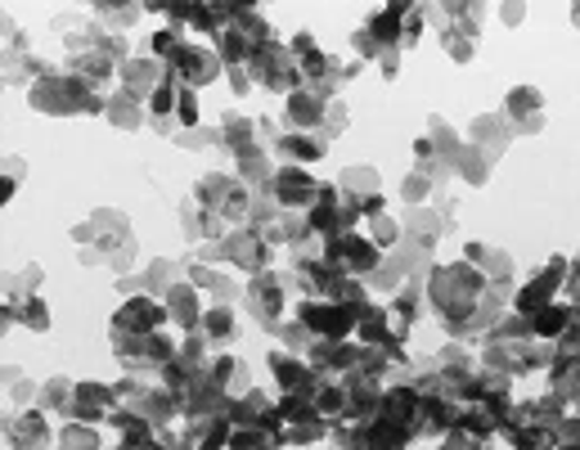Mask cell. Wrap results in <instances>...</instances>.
I'll return each instance as SVG.
<instances>
[{"label":"cell","instance_id":"cell-1","mask_svg":"<svg viewBox=\"0 0 580 450\" xmlns=\"http://www.w3.org/2000/svg\"><path fill=\"white\" fill-rule=\"evenodd\" d=\"M428 306L436 311L441 329L455 338V343H468V338H486L499 320L508 315V293L491 289L482 280L477 266L468 262H455V266H428Z\"/></svg>","mask_w":580,"mask_h":450},{"label":"cell","instance_id":"cell-2","mask_svg":"<svg viewBox=\"0 0 580 450\" xmlns=\"http://www.w3.org/2000/svg\"><path fill=\"white\" fill-rule=\"evenodd\" d=\"M73 243L82 252L86 266H113V271H126L136 262V239H131V226H126L122 212L113 208H99L91 212L77 230H73Z\"/></svg>","mask_w":580,"mask_h":450},{"label":"cell","instance_id":"cell-3","mask_svg":"<svg viewBox=\"0 0 580 450\" xmlns=\"http://www.w3.org/2000/svg\"><path fill=\"white\" fill-rule=\"evenodd\" d=\"M126 63H131V59H126V45L117 36H108L99 23H91L77 36H68V63H63V73L91 82L95 91H108L113 73H122Z\"/></svg>","mask_w":580,"mask_h":450},{"label":"cell","instance_id":"cell-4","mask_svg":"<svg viewBox=\"0 0 580 450\" xmlns=\"http://www.w3.org/2000/svg\"><path fill=\"white\" fill-rule=\"evenodd\" d=\"M28 104L36 113H50V117H95V113L108 108V95L95 91L91 82L73 77V73H59L54 69L36 86H28Z\"/></svg>","mask_w":580,"mask_h":450},{"label":"cell","instance_id":"cell-5","mask_svg":"<svg viewBox=\"0 0 580 450\" xmlns=\"http://www.w3.org/2000/svg\"><path fill=\"white\" fill-rule=\"evenodd\" d=\"M189 199L199 203L203 212L221 217L225 226H239V221H247V212H252V189H247L239 176H221V171H208L199 185L189 189Z\"/></svg>","mask_w":580,"mask_h":450},{"label":"cell","instance_id":"cell-6","mask_svg":"<svg viewBox=\"0 0 580 450\" xmlns=\"http://www.w3.org/2000/svg\"><path fill=\"white\" fill-rule=\"evenodd\" d=\"M203 262H225L234 271L262 275V271H271V243H266V234H256L252 226H239L225 239L203 243Z\"/></svg>","mask_w":580,"mask_h":450},{"label":"cell","instance_id":"cell-7","mask_svg":"<svg viewBox=\"0 0 580 450\" xmlns=\"http://www.w3.org/2000/svg\"><path fill=\"white\" fill-rule=\"evenodd\" d=\"M247 77L252 86H262V91H280V95H293L302 91V69H297V54L293 45H280V41H266V45H256L252 63H247Z\"/></svg>","mask_w":580,"mask_h":450},{"label":"cell","instance_id":"cell-8","mask_svg":"<svg viewBox=\"0 0 580 450\" xmlns=\"http://www.w3.org/2000/svg\"><path fill=\"white\" fill-rule=\"evenodd\" d=\"M113 356L131 378H158L176 360V343L167 334H140V338H113Z\"/></svg>","mask_w":580,"mask_h":450},{"label":"cell","instance_id":"cell-9","mask_svg":"<svg viewBox=\"0 0 580 450\" xmlns=\"http://www.w3.org/2000/svg\"><path fill=\"white\" fill-rule=\"evenodd\" d=\"M360 311H365V306L302 297L293 320H302V325H306L315 338H325V343H342V338H351V334H356V325H360Z\"/></svg>","mask_w":580,"mask_h":450},{"label":"cell","instance_id":"cell-10","mask_svg":"<svg viewBox=\"0 0 580 450\" xmlns=\"http://www.w3.org/2000/svg\"><path fill=\"white\" fill-rule=\"evenodd\" d=\"M243 302H247V315L256 320V325L275 334L284 325V311H288V275L284 271L252 275L247 289H243Z\"/></svg>","mask_w":580,"mask_h":450},{"label":"cell","instance_id":"cell-11","mask_svg":"<svg viewBox=\"0 0 580 450\" xmlns=\"http://www.w3.org/2000/svg\"><path fill=\"white\" fill-rule=\"evenodd\" d=\"M428 14H432V23H436V32H441L450 59H455V63H468L473 50H477L482 6H436V10H428Z\"/></svg>","mask_w":580,"mask_h":450},{"label":"cell","instance_id":"cell-12","mask_svg":"<svg viewBox=\"0 0 580 450\" xmlns=\"http://www.w3.org/2000/svg\"><path fill=\"white\" fill-rule=\"evenodd\" d=\"M167 302L162 297H126L117 311H113V320H108V338H140V334H162V325H167Z\"/></svg>","mask_w":580,"mask_h":450},{"label":"cell","instance_id":"cell-13","mask_svg":"<svg viewBox=\"0 0 580 450\" xmlns=\"http://www.w3.org/2000/svg\"><path fill=\"white\" fill-rule=\"evenodd\" d=\"M167 69L176 73L180 86L203 91V86H212V82L225 73V63H221V54H217L212 45H193V41H184V45L176 50V59L167 63Z\"/></svg>","mask_w":580,"mask_h":450},{"label":"cell","instance_id":"cell-14","mask_svg":"<svg viewBox=\"0 0 580 450\" xmlns=\"http://www.w3.org/2000/svg\"><path fill=\"white\" fill-rule=\"evenodd\" d=\"M325 195V180H315L306 167H280L275 171V185H271V199L284 208V212H310Z\"/></svg>","mask_w":580,"mask_h":450},{"label":"cell","instance_id":"cell-15","mask_svg":"<svg viewBox=\"0 0 580 450\" xmlns=\"http://www.w3.org/2000/svg\"><path fill=\"white\" fill-rule=\"evenodd\" d=\"M325 252L334 257V262L351 275V280H369L378 266H382V252L373 248V239L369 234H338V239H325Z\"/></svg>","mask_w":580,"mask_h":450},{"label":"cell","instance_id":"cell-16","mask_svg":"<svg viewBox=\"0 0 580 450\" xmlns=\"http://www.w3.org/2000/svg\"><path fill=\"white\" fill-rule=\"evenodd\" d=\"M567 266H571L567 257H553V262H549V266H545V271H540V275H536V280H531L518 297H513V315L531 320L536 311H545L549 302H558V289L567 284Z\"/></svg>","mask_w":580,"mask_h":450},{"label":"cell","instance_id":"cell-17","mask_svg":"<svg viewBox=\"0 0 580 450\" xmlns=\"http://www.w3.org/2000/svg\"><path fill=\"white\" fill-rule=\"evenodd\" d=\"M167 73H171V69H167L162 59H154V54H136V59L117 73V91H126L131 100H140V104L149 108V100L158 95V86L167 82Z\"/></svg>","mask_w":580,"mask_h":450},{"label":"cell","instance_id":"cell-18","mask_svg":"<svg viewBox=\"0 0 580 450\" xmlns=\"http://www.w3.org/2000/svg\"><path fill=\"white\" fill-rule=\"evenodd\" d=\"M6 41H10V50H6V82H10V86H36L41 77L54 73L45 59H36V54L28 50V36H23L14 23L6 28Z\"/></svg>","mask_w":580,"mask_h":450},{"label":"cell","instance_id":"cell-19","mask_svg":"<svg viewBox=\"0 0 580 450\" xmlns=\"http://www.w3.org/2000/svg\"><path fill=\"white\" fill-rule=\"evenodd\" d=\"M117 406H122V397H117V388H108V383H77L68 415H73V423H91L95 428V423L113 419Z\"/></svg>","mask_w":580,"mask_h":450},{"label":"cell","instance_id":"cell-20","mask_svg":"<svg viewBox=\"0 0 580 450\" xmlns=\"http://www.w3.org/2000/svg\"><path fill=\"white\" fill-rule=\"evenodd\" d=\"M329 104H334V100H325L315 86L293 91V95H288V104H284V122H288V132H297V136H319V126H325V117H329Z\"/></svg>","mask_w":580,"mask_h":450},{"label":"cell","instance_id":"cell-21","mask_svg":"<svg viewBox=\"0 0 580 450\" xmlns=\"http://www.w3.org/2000/svg\"><path fill=\"white\" fill-rule=\"evenodd\" d=\"M14 325H23L32 334H45L50 311H45V297L36 289H23V284L10 280V289H6V329H14Z\"/></svg>","mask_w":580,"mask_h":450},{"label":"cell","instance_id":"cell-22","mask_svg":"<svg viewBox=\"0 0 580 450\" xmlns=\"http://www.w3.org/2000/svg\"><path fill=\"white\" fill-rule=\"evenodd\" d=\"M504 437H508V446L513 450H553L558 446V428H545V423H536L531 419V410H527V401H518L508 410V419H504V428H499Z\"/></svg>","mask_w":580,"mask_h":450},{"label":"cell","instance_id":"cell-23","mask_svg":"<svg viewBox=\"0 0 580 450\" xmlns=\"http://www.w3.org/2000/svg\"><path fill=\"white\" fill-rule=\"evenodd\" d=\"M504 122L513 126V136H536L545 132V95L536 86H518V91H508L504 100Z\"/></svg>","mask_w":580,"mask_h":450},{"label":"cell","instance_id":"cell-24","mask_svg":"<svg viewBox=\"0 0 580 450\" xmlns=\"http://www.w3.org/2000/svg\"><path fill=\"white\" fill-rule=\"evenodd\" d=\"M441 230H450V203H441V212H436V208H410V212L401 217L405 243H410L414 252H423V257L436 248Z\"/></svg>","mask_w":580,"mask_h":450},{"label":"cell","instance_id":"cell-25","mask_svg":"<svg viewBox=\"0 0 580 450\" xmlns=\"http://www.w3.org/2000/svg\"><path fill=\"white\" fill-rule=\"evenodd\" d=\"M271 374L280 378L284 397H315V388H319V374L293 352H271Z\"/></svg>","mask_w":580,"mask_h":450},{"label":"cell","instance_id":"cell-26","mask_svg":"<svg viewBox=\"0 0 580 450\" xmlns=\"http://www.w3.org/2000/svg\"><path fill=\"white\" fill-rule=\"evenodd\" d=\"M464 262L477 266L491 289H499V293L513 289V257H508V252H499V248H491V243H464Z\"/></svg>","mask_w":580,"mask_h":450},{"label":"cell","instance_id":"cell-27","mask_svg":"<svg viewBox=\"0 0 580 450\" xmlns=\"http://www.w3.org/2000/svg\"><path fill=\"white\" fill-rule=\"evenodd\" d=\"M167 315H171V325L176 329H184V334H199L203 329V297H199V289H193L189 280H180V284H171L167 289Z\"/></svg>","mask_w":580,"mask_h":450},{"label":"cell","instance_id":"cell-28","mask_svg":"<svg viewBox=\"0 0 580 450\" xmlns=\"http://www.w3.org/2000/svg\"><path fill=\"white\" fill-rule=\"evenodd\" d=\"M508 140H513V126L504 122V113H482V117L473 122V132H468V145H473L486 163H499V154L508 149Z\"/></svg>","mask_w":580,"mask_h":450},{"label":"cell","instance_id":"cell-29","mask_svg":"<svg viewBox=\"0 0 580 450\" xmlns=\"http://www.w3.org/2000/svg\"><path fill=\"white\" fill-rule=\"evenodd\" d=\"M6 441H10V450H45L50 446L45 410H14L6 423Z\"/></svg>","mask_w":580,"mask_h":450},{"label":"cell","instance_id":"cell-30","mask_svg":"<svg viewBox=\"0 0 580 450\" xmlns=\"http://www.w3.org/2000/svg\"><path fill=\"white\" fill-rule=\"evenodd\" d=\"M176 271H180V266L162 257V262H149V271H145V275H122V280H117V289H122L126 297H140V293H145V297H167V289H171V284H180V280H176Z\"/></svg>","mask_w":580,"mask_h":450},{"label":"cell","instance_id":"cell-31","mask_svg":"<svg viewBox=\"0 0 580 450\" xmlns=\"http://www.w3.org/2000/svg\"><path fill=\"white\" fill-rule=\"evenodd\" d=\"M271 154H275V163H284V167H306V163H319V158H325V140L284 132V136L271 145Z\"/></svg>","mask_w":580,"mask_h":450},{"label":"cell","instance_id":"cell-32","mask_svg":"<svg viewBox=\"0 0 580 450\" xmlns=\"http://www.w3.org/2000/svg\"><path fill=\"white\" fill-rule=\"evenodd\" d=\"M419 311H423V280L405 284L401 293H392V302H387V315H392V329H397L401 338H410V329H414Z\"/></svg>","mask_w":580,"mask_h":450},{"label":"cell","instance_id":"cell-33","mask_svg":"<svg viewBox=\"0 0 580 450\" xmlns=\"http://www.w3.org/2000/svg\"><path fill=\"white\" fill-rule=\"evenodd\" d=\"M184 280H189L193 289H203V293H212V306H230V302L239 297L234 280H225V275H221V271H212L208 262H189V266H184Z\"/></svg>","mask_w":580,"mask_h":450},{"label":"cell","instance_id":"cell-34","mask_svg":"<svg viewBox=\"0 0 580 450\" xmlns=\"http://www.w3.org/2000/svg\"><path fill=\"white\" fill-rule=\"evenodd\" d=\"M571 320H580L571 302H549L545 311H536V315H531V334H536L540 343H558V338L567 334Z\"/></svg>","mask_w":580,"mask_h":450},{"label":"cell","instance_id":"cell-35","mask_svg":"<svg viewBox=\"0 0 580 450\" xmlns=\"http://www.w3.org/2000/svg\"><path fill=\"white\" fill-rule=\"evenodd\" d=\"M104 117H108L113 126H122V132H140V126L149 122V108H145L140 100H131L126 91H113V95H108Z\"/></svg>","mask_w":580,"mask_h":450},{"label":"cell","instance_id":"cell-36","mask_svg":"<svg viewBox=\"0 0 580 450\" xmlns=\"http://www.w3.org/2000/svg\"><path fill=\"white\" fill-rule=\"evenodd\" d=\"M338 189L347 199H356V203H369V199H378L382 189H378V171L373 167H347L342 176H338Z\"/></svg>","mask_w":580,"mask_h":450},{"label":"cell","instance_id":"cell-37","mask_svg":"<svg viewBox=\"0 0 580 450\" xmlns=\"http://www.w3.org/2000/svg\"><path fill=\"white\" fill-rule=\"evenodd\" d=\"M428 140H432V149L441 154V163H445L450 171H455V163H460V154H464V140H460L455 132H450V122H445V117H432V122H428Z\"/></svg>","mask_w":580,"mask_h":450},{"label":"cell","instance_id":"cell-38","mask_svg":"<svg viewBox=\"0 0 580 450\" xmlns=\"http://www.w3.org/2000/svg\"><path fill=\"white\" fill-rule=\"evenodd\" d=\"M73 388L77 383L73 378H45V388H41V397H36V410H45V415H68V406H73Z\"/></svg>","mask_w":580,"mask_h":450},{"label":"cell","instance_id":"cell-39","mask_svg":"<svg viewBox=\"0 0 580 450\" xmlns=\"http://www.w3.org/2000/svg\"><path fill=\"white\" fill-rule=\"evenodd\" d=\"M199 334L208 338V347L230 343V338H234V306H208V311H203V329H199Z\"/></svg>","mask_w":580,"mask_h":450},{"label":"cell","instance_id":"cell-40","mask_svg":"<svg viewBox=\"0 0 580 450\" xmlns=\"http://www.w3.org/2000/svg\"><path fill=\"white\" fill-rule=\"evenodd\" d=\"M365 234L373 239V248H378V252H387V248H401V243H405V234H401V221H397V217H387V212H382V217H369V221H365Z\"/></svg>","mask_w":580,"mask_h":450},{"label":"cell","instance_id":"cell-41","mask_svg":"<svg viewBox=\"0 0 580 450\" xmlns=\"http://www.w3.org/2000/svg\"><path fill=\"white\" fill-rule=\"evenodd\" d=\"M108 423H113V432H117L122 441H140V437H158L149 419H140L136 410H126V406H117V415H113Z\"/></svg>","mask_w":580,"mask_h":450},{"label":"cell","instance_id":"cell-42","mask_svg":"<svg viewBox=\"0 0 580 450\" xmlns=\"http://www.w3.org/2000/svg\"><path fill=\"white\" fill-rule=\"evenodd\" d=\"M59 450H104V437L91 423H68L59 432Z\"/></svg>","mask_w":580,"mask_h":450},{"label":"cell","instance_id":"cell-43","mask_svg":"<svg viewBox=\"0 0 580 450\" xmlns=\"http://www.w3.org/2000/svg\"><path fill=\"white\" fill-rule=\"evenodd\" d=\"M455 171H460L468 185H486V180H491V163H486V158H482L473 145H464V154H460Z\"/></svg>","mask_w":580,"mask_h":450},{"label":"cell","instance_id":"cell-44","mask_svg":"<svg viewBox=\"0 0 580 450\" xmlns=\"http://www.w3.org/2000/svg\"><path fill=\"white\" fill-rule=\"evenodd\" d=\"M230 437H234V419H230V415H221V419H212V423L203 428L199 450H230Z\"/></svg>","mask_w":580,"mask_h":450},{"label":"cell","instance_id":"cell-45","mask_svg":"<svg viewBox=\"0 0 580 450\" xmlns=\"http://www.w3.org/2000/svg\"><path fill=\"white\" fill-rule=\"evenodd\" d=\"M91 14H99V28H131L136 14H145V6H95Z\"/></svg>","mask_w":580,"mask_h":450},{"label":"cell","instance_id":"cell-46","mask_svg":"<svg viewBox=\"0 0 580 450\" xmlns=\"http://www.w3.org/2000/svg\"><path fill=\"white\" fill-rule=\"evenodd\" d=\"M401 199H410L414 208H423V199H436V180L423 176V171H410L405 185H401Z\"/></svg>","mask_w":580,"mask_h":450},{"label":"cell","instance_id":"cell-47","mask_svg":"<svg viewBox=\"0 0 580 450\" xmlns=\"http://www.w3.org/2000/svg\"><path fill=\"white\" fill-rule=\"evenodd\" d=\"M342 132H347V104L334 100V104H329V117H325V126H319V136H315V140H338Z\"/></svg>","mask_w":580,"mask_h":450},{"label":"cell","instance_id":"cell-48","mask_svg":"<svg viewBox=\"0 0 580 450\" xmlns=\"http://www.w3.org/2000/svg\"><path fill=\"white\" fill-rule=\"evenodd\" d=\"M10 397H14V406H23L28 397H41V388H36V383H28L19 369H10Z\"/></svg>","mask_w":580,"mask_h":450},{"label":"cell","instance_id":"cell-49","mask_svg":"<svg viewBox=\"0 0 580 450\" xmlns=\"http://www.w3.org/2000/svg\"><path fill=\"white\" fill-rule=\"evenodd\" d=\"M10 163V176H6V185H0V199H14V189H19V180H23V158H6Z\"/></svg>","mask_w":580,"mask_h":450},{"label":"cell","instance_id":"cell-50","mask_svg":"<svg viewBox=\"0 0 580 450\" xmlns=\"http://www.w3.org/2000/svg\"><path fill=\"white\" fill-rule=\"evenodd\" d=\"M468 446H473V437H464L460 428L445 432V437H436V450H468Z\"/></svg>","mask_w":580,"mask_h":450},{"label":"cell","instance_id":"cell-51","mask_svg":"<svg viewBox=\"0 0 580 450\" xmlns=\"http://www.w3.org/2000/svg\"><path fill=\"white\" fill-rule=\"evenodd\" d=\"M225 77H230L234 95H247V91H256V86H252V77H247V69H225Z\"/></svg>","mask_w":580,"mask_h":450},{"label":"cell","instance_id":"cell-52","mask_svg":"<svg viewBox=\"0 0 580 450\" xmlns=\"http://www.w3.org/2000/svg\"><path fill=\"white\" fill-rule=\"evenodd\" d=\"M378 69H382L387 82H392V77L401 73V54H382V59H378Z\"/></svg>","mask_w":580,"mask_h":450},{"label":"cell","instance_id":"cell-53","mask_svg":"<svg viewBox=\"0 0 580 450\" xmlns=\"http://www.w3.org/2000/svg\"><path fill=\"white\" fill-rule=\"evenodd\" d=\"M571 23H576V28H580V6H571Z\"/></svg>","mask_w":580,"mask_h":450},{"label":"cell","instance_id":"cell-54","mask_svg":"<svg viewBox=\"0 0 580 450\" xmlns=\"http://www.w3.org/2000/svg\"><path fill=\"white\" fill-rule=\"evenodd\" d=\"M468 450H491V441H473V446H468Z\"/></svg>","mask_w":580,"mask_h":450}]
</instances>
